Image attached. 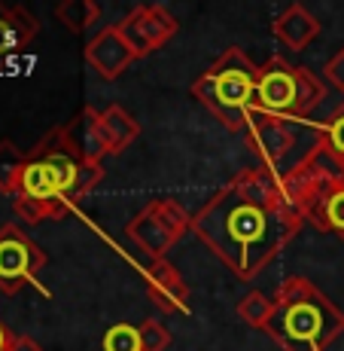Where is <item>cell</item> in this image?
Returning a JSON list of instances; mask_svg holds the SVG:
<instances>
[{
	"label": "cell",
	"mask_w": 344,
	"mask_h": 351,
	"mask_svg": "<svg viewBox=\"0 0 344 351\" xmlns=\"http://www.w3.org/2000/svg\"><path fill=\"white\" fill-rule=\"evenodd\" d=\"M302 226L305 217L265 168H241L192 214L195 239L241 281L262 275Z\"/></svg>",
	"instance_id": "1"
},
{
	"label": "cell",
	"mask_w": 344,
	"mask_h": 351,
	"mask_svg": "<svg viewBox=\"0 0 344 351\" xmlns=\"http://www.w3.org/2000/svg\"><path fill=\"white\" fill-rule=\"evenodd\" d=\"M104 180V162L79 144L77 123H62L28 150V162L12 193V208L25 223L64 220Z\"/></svg>",
	"instance_id": "2"
},
{
	"label": "cell",
	"mask_w": 344,
	"mask_h": 351,
	"mask_svg": "<svg viewBox=\"0 0 344 351\" xmlns=\"http://www.w3.org/2000/svg\"><path fill=\"white\" fill-rule=\"evenodd\" d=\"M265 333L283 351H329L344 333V312L314 281L289 275L274 290V312Z\"/></svg>",
	"instance_id": "3"
},
{
	"label": "cell",
	"mask_w": 344,
	"mask_h": 351,
	"mask_svg": "<svg viewBox=\"0 0 344 351\" xmlns=\"http://www.w3.org/2000/svg\"><path fill=\"white\" fill-rule=\"evenodd\" d=\"M259 67L262 64H256L244 49L228 46L204 73H198V80L192 83V98L204 104L220 119L222 128L247 132L256 83H259Z\"/></svg>",
	"instance_id": "4"
},
{
	"label": "cell",
	"mask_w": 344,
	"mask_h": 351,
	"mask_svg": "<svg viewBox=\"0 0 344 351\" xmlns=\"http://www.w3.org/2000/svg\"><path fill=\"white\" fill-rule=\"evenodd\" d=\"M283 195L295 205V211L311 223L317 232L344 239V178L329 171L302 153L289 168L278 171Z\"/></svg>",
	"instance_id": "5"
},
{
	"label": "cell",
	"mask_w": 344,
	"mask_h": 351,
	"mask_svg": "<svg viewBox=\"0 0 344 351\" xmlns=\"http://www.w3.org/2000/svg\"><path fill=\"white\" fill-rule=\"evenodd\" d=\"M326 98V83L314 71L302 64H289L287 58L272 56L259 67V83H256L253 110L262 117L280 119V123L305 125L308 117Z\"/></svg>",
	"instance_id": "6"
},
{
	"label": "cell",
	"mask_w": 344,
	"mask_h": 351,
	"mask_svg": "<svg viewBox=\"0 0 344 351\" xmlns=\"http://www.w3.org/2000/svg\"><path fill=\"white\" fill-rule=\"evenodd\" d=\"M125 232L137 245L140 254H146L150 260H165V254L186 232H192V214L171 195L168 199H153L128 220Z\"/></svg>",
	"instance_id": "7"
},
{
	"label": "cell",
	"mask_w": 344,
	"mask_h": 351,
	"mask_svg": "<svg viewBox=\"0 0 344 351\" xmlns=\"http://www.w3.org/2000/svg\"><path fill=\"white\" fill-rule=\"evenodd\" d=\"M46 269V254L18 223L0 226V290L16 296L22 287H37L40 296L49 300V287L40 281Z\"/></svg>",
	"instance_id": "8"
},
{
	"label": "cell",
	"mask_w": 344,
	"mask_h": 351,
	"mask_svg": "<svg viewBox=\"0 0 344 351\" xmlns=\"http://www.w3.org/2000/svg\"><path fill=\"white\" fill-rule=\"evenodd\" d=\"M73 123H77L79 144L98 162H104V156H119L140 134V123L122 104H110L104 110H94L92 104H85Z\"/></svg>",
	"instance_id": "9"
},
{
	"label": "cell",
	"mask_w": 344,
	"mask_h": 351,
	"mask_svg": "<svg viewBox=\"0 0 344 351\" xmlns=\"http://www.w3.org/2000/svg\"><path fill=\"white\" fill-rule=\"evenodd\" d=\"M116 28L128 40V46L134 49V56L146 58L150 52L161 49V46H165L168 40L180 31V22H177V16H174L168 6L140 3V6H134V10L128 12L122 22H116Z\"/></svg>",
	"instance_id": "10"
},
{
	"label": "cell",
	"mask_w": 344,
	"mask_h": 351,
	"mask_svg": "<svg viewBox=\"0 0 344 351\" xmlns=\"http://www.w3.org/2000/svg\"><path fill=\"white\" fill-rule=\"evenodd\" d=\"M247 144H250L253 156L259 159V168L278 174L283 171V159L299 144V132H295L293 123H280V119L262 117V113H250Z\"/></svg>",
	"instance_id": "11"
},
{
	"label": "cell",
	"mask_w": 344,
	"mask_h": 351,
	"mask_svg": "<svg viewBox=\"0 0 344 351\" xmlns=\"http://www.w3.org/2000/svg\"><path fill=\"white\" fill-rule=\"evenodd\" d=\"M134 62H137V56H134V49L128 46V40L119 34L116 25L101 28L89 43H85V64H89L101 80H107V83L122 77Z\"/></svg>",
	"instance_id": "12"
},
{
	"label": "cell",
	"mask_w": 344,
	"mask_h": 351,
	"mask_svg": "<svg viewBox=\"0 0 344 351\" xmlns=\"http://www.w3.org/2000/svg\"><path fill=\"white\" fill-rule=\"evenodd\" d=\"M144 285L150 300L156 302L161 312L168 315H189L192 308V293L183 281L180 269L168 260H150V266L144 269Z\"/></svg>",
	"instance_id": "13"
},
{
	"label": "cell",
	"mask_w": 344,
	"mask_h": 351,
	"mask_svg": "<svg viewBox=\"0 0 344 351\" xmlns=\"http://www.w3.org/2000/svg\"><path fill=\"white\" fill-rule=\"evenodd\" d=\"M314 132V144L305 150V156L326 165L329 171L344 178V104L323 123H305Z\"/></svg>",
	"instance_id": "14"
},
{
	"label": "cell",
	"mask_w": 344,
	"mask_h": 351,
	"mask_svg": "<svg viewBox=\"0 0 344 351\" xmlns=\"http://www.w3.org/2000/svg\"><path fill=\"white\" fill-rule=\"evenodd\" d=\"M272 34L287 46V49L302 52L320 37V19L311 16L305 3H289L272 22Z\"/></svg>",
	"instance_id": "15"
},
{
	"label": "cell",
	"mask_w": 344,
	"mask_h": 351,
	"mask_svg": "<svg viewBox=\"0 0 344 351\" xmlns=\"http://www.w3.org/2000/svg\"><path fill=\"white\" fill-rule=\"evenodd\" d=\"M40 22L25 6H3L0 3V56L18 52L37 37Z\"/></svg>",
	"instance_id": "16"
},
{
	"label": "cell",
	"mask_w": 344,
	"mask_h": 351,
	"mask_svg": "<svg viewBox=\"0 0 344 351\" xmlns=\"http://www.w3.org/2000/svg\"><path fill=\"white\" fill-rule=\"evenodd\" d=\"M55 19L67 31L83 34L101 19V6L94 0H64V3L55 6Z\"/></svg>",
	"instance_id": "17"
},
{
	"label": "cell",
	"mask_w": 344,
	"mask_h": 351,
	"mask_svg": "<svg viewBox=\"0 0 344 351\" xmlns=\"http://www.w3.org/2000/svg\"><path fill=\"white\" fill-rule=\"evenodd\" d=\"M25 162H28V153L22 147H16V141L0 138V193L12 195L18 186V178L25 171Z\"/></svg>",
	"instance_id": "18"
},
{
	"label": "cell",
	"mask_w": 344,
	"mask_h": 351,
	"mask_svg": "<svg viewBox=\"0 0 344 351\" xmlns=\"http://www.w3.org/2000/svg\"><path fill=\"white\" fill-rule=\"evenodd\" d=\"M272 312H274V300H268L262 290H250V293L238 302V318L244 321L247 327H256V330H265Z\"/></svg>",
	"instance_id": "19"
},
{
	"label": "cell",
	"mask_w": 344,
	"mask_h": 351,
	"mask_svg": "<svg viewBox=\"0 0 344 351\" xmlns=\"http://www.w3.org/2000/svg\"><path fill=\"white\" fill-rule=\"evenodd\" d=\"M101 346H104V351H144V346H140L137 324H128V321L113 324V327L104 333Z\"/></svg>",
	"instance_id": "20"
},
{
	"label": "cell",
	"mask_w": 344,
	"mask_h": 351,
	"mask_svg": "<svg viewBox=\"0 0 344 351\" xmlns=\"http://www.w3.org/2000/svg\"><path fill=\"white\" fill-rule=\"evenodd\" d=\"M137 333H140L144 351H168V346H171V333H168V327L161 321H153V318L140 321Z\"/></svg>",
	"instance_id": "21"
},
{
	"label": "cell",
	"mask_w": 344,
	"mask_h": 351,
	"mask_svg": "<svg viewBox=\"0 0 344 351\" xmlns=\"http://www.w3.org/2000/svg\"><path fill=\"white\" fill-rule=\"evenodd\" d=\"M323 80L332 83L335 89L344 95V43H341V49L326 62V67H323Z\"/></svg>",
	"instance_id": "22"
},
{
	"label": "cell",
	"mask_w": 344,
	"mask_h": 351,
	"mask_svg": "<svg viewBox=\"0 0 344 351\" xmlns=\"http://www.w3.org/2000/svg\"><path fill=\"white\" fill-rule=\"evenodd\" d=\"M16 342H18V336L12 333L3 321H0V351H12V348H16Z\"/></svg>",
	"instance_id": "23"
},
{
	"label": "cell",
	"mask_w": 344,
	"mask_h": 351,
	"mask_svg": "<svg viewBox=\"0 0 344 351\" xmlns=\"http://www.w3.org/2000/svg\"><path fill=\"white\" fill-rule=\"evenodd\" d=\"M12 351H43V348H40L31 336H18V342H16V348H12Z\"/></svg>",
	"instance_id": "24"
}]
</instances>
